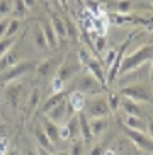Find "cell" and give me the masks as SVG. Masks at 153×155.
Listing matches in <instances>:
<instances>
[{"instance_id": "6da1fadb", "label": "cell", "mask_w": 153, "mask_h": 155, "mask_svg": "<svg viewBox=\"0 0 153 155\" xmlns=\"http://www.w3.org/2000/svg\"><path fill=\"white\" fill-rule=\"evenodd\" d=\"M150 60H153V45H145L141 48H138L135 53H131L129 56H124L121 68H119V75L135 72L136 68H140L141 65H145Z\"/></svg>"}, {"instance_id": "7a4b0ae2", "label": "cell", "mask_w": 153, "mask_h": 155, "mask_svg": "<svg viewBox=\"0 0 153 155\" xmlns=\"http://www.w3.org/2000/svg\"><path fill=\"white\" fill-rule=\"evenodd\" d=\"M83 113L89 119H95V118H109V106H107V97L104 94H95L90 96L85 102Z\"/></svg>"}, {"instance_id": "3957f363", "label": "cell", "mask_w": 153, "mask_h": 155, "mask_svg": "<svg viewBox=\"0 0 153 155\" xmlns=\"http://www.w3.org/2000/svg\"><path fill=\"white\" fill-rule=\"evenodd\" d=\"M36 65L32 60H22V61H19L17 65H14V67H10V68H7L5 72L0 73V84H4V85H7V84L10 82H15L19 77H22V75H26V73H29L31 70L36 68Z\"/></svg>"}, {"instance_id": "277c9868", "label": "cell", "mask_w": 153, "mask_h": 155, "mask_svg": "<svg viewBox=\"0 0 153 155\" xmlns=\"http://www.w3.org/2000/svg\"><path fill=\"white\" fill-rule=\"evenodd\" d=\"M138 36V31L136 32H133L129 38H128L126 41L122 43L119 48L116 50V56H114V61H112V65H111V68L106 72V80H107V87L111 85V84H114L116 82V77L119 75V68H121V63H122V60H124V56H126V48L131 45V41L135 39V38Z\"/></svg>"}, {"instance_id": "5b68a950", "label": "cell", "mask_w": 153, "mask_h": 155, "mask_svg": "<svg viewBox=\"0 0 153 155\" xmlns=\"http://www.w3.org/2000/svg\"><path fill=\"white\" fill-rule=\"evenodd\" d=\"M117 94L121 97H128V99L135 101V102H150L151 101V92L143 84H129V85L119 89Z\"/></svg>"}, {"instance_id": "8992f818", "label": "cell", "mask_w": 153, "mask_h": 155, "mask_svg": "<svg viewBox=\"0 0 153 155\" xmlns=\"http://www.w3.org/2000/svg\"><path fill=\"white\" fill-rule=\"evenodd\" d=\"M80 68H82V65L78 61V58L75 55H67L63 58V61H61V65L58 67V70H56V77L61 82H67L76 72H80Z\"/></svg>"}, {"instance_id": "52a82bcc", "label": "cell", "mask_w": 153, "mask_h": 155, "mask_svg": "<svg viewBox=\"0 0 153 155\" xmlns=\"http://www.w3.org/2000/svg\"><path fill=\"white\" fill-rule=\"evenodd\" d=\"M76 91L83 92V94H92V96H95V94H100V91H107V87H104L97 78L92 77V75L87 72L78 78V82H76Z\"/></svg>"}, {"instance_id": "ba28073f", "label": "cell", "mask_w": 153, "mask_h": 155, "mask_svg": "<svg viewBox=\"0 0 153 155\" xmlns=\"http://www.w3.org/2000/svg\"><path fill=\"white\" fill-rule=\"evenodd\" d=\"M122 131H124V135H126L138 148H141V150H145V152H151L153 153V140L146 135V133L129 130V128H126L124 124H122Z\"/></svg>"}, {"instance_id": "9c48e42d", "label": "cell", "mask_w": 153, "mask_h": 155, "mask_svg": "<svg viewBox=\"0 0 153 155\" xmlns=\"http://www.w3.org/2000/svg\"><path fill=\"white\" fill-rule=\"evenodd\" d=\"M48 116L46 118L50 119V121H53L54 124H63V121H67L68 118H70V114H73L72 111H70V107H68V102L67 99L63 101V102H60L58 106H54L51 111H48Z\"/></svg>"}, {"instance_id": "30bf717a", "label": "cell", "mask_w": 153, "mask_h": 155, "mask_svg": "<svg viewBox=\"0 0 153 155\" xmlns=\"http://www.w3.org/2000/svg\"><path fill=\"white\" fill-rule=\"evenodd\" d=\"M67 102L73 114L83 113V107H85V102H87V94H83L80 91H73L67 96Z\"/></svg>"}, {"instance_id": "8fae6325", "label": "cell", "mask_w": 153, "mask_h": 155, "mask_svg": "<svg viewBox=\"0 0 153 155\" xmlns=\"http://www.w3.org/2000/svg\"><path fill=\"white\" fill-rule=\"evenodd\" d=\"M85 68H87V72L92 75V77H95L97 80H99L100 84H102L104 87H107V80H106V70L102 68V63H100L97 58H92L87 61V65H85ZM109 89V87H107Z\"/></svg>"}, {"instance_id": "7c38bea8", "label": "cell", "mask_w": 153, "mask_h": 155, "mask_svg": "<svg viewBox=\"0 0 153 155\" xmlns=\"http://www.w3.org/2000/svg\"><path fill=\"white\" fill-rule=\"evenodd\" d=\"M21 94H22V85L19 82H10L5 87V97H7V102L12 106L14 109H17L19 101H21Z\"/></svg>"}, {"instance_id": "4fadbf2b", "label": "cell", "mask_w": 153, "mask_h": 155, "mask_svg": "<svg viewBox=\"0 0 153 155\" xmlns=\"http://www.w3.org/2000/svg\"><path fill=\"white\" fill-rule=\"evenodd\" d=\"M60 67V61L58 58H48L44 60V61H41V63L36 65V68H34V72H36L37 77H48V75H51L53 72H56Z\"/></svg>"}, {"instance_id": "5bb4252c", "label": "cell", "mask_w": 153, "mask_h": 155, "mask_svg": "<svg viewBox=\"0 0 153 155\" xmlns=\"http://www.w3.org/2000/svg\"><path fill=\"white\" fill-rule=\"evenodd\" d=\"M41 128L44 130L46 137L53 141V145H56V141H60V135H58L60 124H54L53 121H50L46 116H43V118H41Z\"/></svg>"}, {"instance_id": "9a60e30c", "label": "cell", "mask_w": 153, "mask_h": 155, "mask_svg": "<svg viewBox=\"0 0 153 155\" xmlns=\"http://www.w3.org/2000/svg\"><path fill=\"white\" fill-rule=\"evenodd\" d=\"M19 61H22V60H21V55L15 51V48H10V50L0 58V73L5 72V70L10 68V67H14V65H17Z\"/></svg>"}, {"instance_id": "2e32d148", "label": "cell", "mask_w": 153, "mask_h": 155, "mask_svg": "<svg viewBox=\"0 0 153 155\" xmlns=\"http://www.w3.org/2000/svg\"><path fill=\"white\" fill-rule=\"evenodd\" d=\"M119 109L124 111L126 116H138V118H141V114H143V109L138 106V102L128 99V97H121V106H119Z\"/></svg>"}, {"instance_id": "e0dca14e", "label": "cell", "mask_w": 153, "mask_h": 155, "mask_svg": "<svg viewBox=\"0 0 153 155\" xmlns=\"http://www.w3.org/2000/svg\"><path fill=\"white\" fill-rule=\"evenodd\" d=\"M50 22H51V28H53V31H54V34H56V38H58V43H60V41H63L65 38H67L65 19L51 12V21H50Z\"/></svg>"}, {"instance_id": "ac0fdd59", "label": "cell", "mask_w": 153, "mask_h": 155, "mask_svg": "<svg viewBox=\"0 0 153 155\" xmlns=\"http://www.w3.org/2000/svg\"><path fill=\"white\" fill-rule=\"evenodd\" d=\"M34 138H36L37 147H41V148H44V150H48V152H54L53 141L46 137L44 130H43L41 126H36V128H34Z\"/></svg>"}, {"instance_id": "d6986e66", "label": "cell", "mask_w": 153, "mask_h": 155, "mask_svg": "<svg viewBox=\"0 0 153 155\" xmlns=\"http://www.w3.org/2000/svg\"><path fill=\"white\" fill-rule=\"evenodd\" d=\"M68 96V91H61V92H56V94H51L48 99H46V102L43 104V114H46L48 111H51L54 107V106H58L60 102H63L65 99H67Z\"/></svg>"}, {"instance_id": "ffe728a7", "label": "cell", "mask_w": 153, "mask_h": 155, "mask_svg": "<svg viewBox=\"0 0 153 155\" xmlns=\"http://www.w3.org/2000/svg\"><path fill=\"white\" fill-rule=\"evenodd\" d=\"M90 123V131H92V138L100 137L102 133H106V130L109 128V121L107 118H95V119H89Z\"/></svg>"}, {"instance_id": "44dd1931", "label": "cell", "mask_w": 153, "mask_h": 155, "mask_svg": "<svg viewBox=\"0 0 153 155\" xmlns=\"http://www.w3.org/2000/svg\"><path fill=\"white\" fill-rule=\"evenodd\" d=\"M122 124L129 130H135V131H143L146 130V123H145L143 118H138V116H124L122 118Z\"/></svg>"}, {"instance_id": "7402d4cb", "label": "cell", "mask_w": 153, "mask_h": 155, "mask_svg": "<svg viewBox=\"0 0 153 155\" xmlns=\"http://www.w3.org/2000/svg\"><path fill=\"white\" fill-rule=\"evenodd\" d=\"M78 123H80V138L83 141H90L92 140V131H90V123H89V118L85 116V113H78Z\"/></svg>"}, {"instance_id": "603a6c76", "label": "cell", "mask_w": 153, "mask_h": 155, "mask_svg": "<svg viewBox=\"0 0 153 155\" xmlns=\"http://www.w3.org/2000/svg\"><path fill=\"white\" fill-rule=\"evenodd\" d=\"M39 24H41V29H43V34H44L46 45L50 48H56L58 46V38H56L53 28H51V22H39Z\"/></svg>"}, {"instance_id": "cb8c5ba5", "label": "cell", "mask_w": 153, "mask_h": 155, "mask_svg": "<svg viewBox=\"0 0 153 155\" xmlns=\"http://www.w3.org/2000/svg\"><path fill=\"white\" fill-rule=\"evenodd\" d=\"M32 43H34V46H36L37 50H44V48H48V45H46V39H44V34H43V29H41V24H34V28H32Z\"/></svg>"}, {"instance_id": "d4e9b609", "label": "cell", "mask_w": 153, "mask_h": 155, "mask_svg": "<svg viewBox=\"0 0 153 155\" xmlns=\"http://www.w3.org/2000/svg\"><path fill=\"white\" fill-rule=\"evenodd\" d=\"M67 128L68 131H70V137H72V140H78L80 138V123H78V116H70V118L67 119Z\"/></svg>"}, {"instance_id": "484cf974", "label": "cell", "mask_w": 153, "mask_h": 155, "mask_svg": "<svg viewBox=\"0 0 153 155\" xmlns=\"http://www.w3.org/2000/svg\"><path fill=\"white\" fill-rule=\"evenodd\" d=\"M39 101H41V91L39 89H32L31 94H29V99H27V114H32L36 111Z\"/></svg>"}, {"instance_id": "4316f807", "label": "cell", "mask_w": 153, "mask_h": 155, "mask_svg": "<svg viewBox=\"0 0 153 155\" xmlns=\"http://www.w3.org/2000/svg\"><path fill=\"white\" fill-rule=\"evenodd\" d=\"M83 9H85L90 15L97 17V15H100V12H102V5H100V0H83Z\"/></svg>"}, {"instance_id": "83f0119b", "label": "cell", "mask_w": 153, "mask_h": 155, "mask_svg": "<svg viewBox=\"0 0 153 155\" xmlns=\"http://www.w3.org/2000/svg\"><path fill=\"white\" fill-rule=\"evenodd\" d=\"M106 97H107V106L111 114H116L119 111V106H121V96L117 92H109Z\"/></svg>"}, {"instance_id": "f1b7e54d", "label": "cell", "mask_w": 153, "mask_h": 155, "mask_svg": "<svg viewBox=\"0 0 153 155\" xmlns=\"http://www.w3.org/2000/svg\"><path fill=\"white\" fill-rule=\"evenodd\" d=\"M65 28H67V38H70L73 41H76V39L80 38L78 28L75 26V22H73L72 19H65Z\"/></svg>"}, {"instance_id": "f546056e", "label": "cell", "mask_w": 153, "mask_h": 155, "mask_svg": "<svg viewBox=\"0 0 153 155\" xmlns=\"http://www.w3.org/2000/svg\"><path fill=\"white\" fill-rule=\"evenodd\" d=\"M15 43H17V36H14V38H2V39H0V58H2V56H4L10 48H14Z\"/></svg>"}, {"instance_id": "4dcf8cb0", "label": "cell", "mask_w": 153, "mask_h": 155, "mask_svg": "<svg viewBox=\"0 0 153 155\" xmlns=\"http://www.w3.org/2000/svg\"><path fill=\"white\" fill-rule=\"evenodd\" d=\"M12 12L17 15V17H24V15L29 12V9L26 7L24 0H12Z\"/></svg>"}, {"instance_id": "1f68e13d", "label": "cell", "mask_w": 153, "mask_h": 155, "mask_svg": "<svg viewBox=\"0 0 153 155\" xmlns=\"http://www.w3.org/2000/svg\"><path fill=\"white\" fill-rule=\"evenodd\" d=\"M19 29H21V21H17V19H10L4 38H14V36H17V31H19Z\"/></svg>"}, {"instance_id": "d6a6232c", "label": "cell", "mask_w": 153, "mask_h": 155, "mask_svg": "<svg viewBox=\"0 0 153 155\" xmlns=\"http://www.w3.org/2000/svg\"><path fill=\"white\" fill-rule=\"evenodd\" d=\"M92 46L95 48L97 53L107 51V39H106V36H95L94 39H92Z\"/></svg>"}, {"instance_id": "836d02e7", "label": "cell", "mask_w": 153, "mask_h": 155, "mask_svg": "<svg viewBox=\"0 0 153 155\" xmlns=\"http://www.w3.org/2000/svg\"><path fill=\"white\" fill-rule=\"evenodd\" d=\"M83 143H85V141L82 140V138L73 140V145H72V148H70L68 153L70 155H83V152H85V145H83Z\"/></svg>"}, {"instance_id": "e575fe53", "label": "cell", "mask_w": 153, "mask_h": 155, "mask_svg": "<svg viewBox=\"0 0 153 155\" xmlns=\"http://www.w3.org/2000/svg\"><path fill=\"white\" fill-rule=\"evenodd\" d=\"M12 12V0H0V17H5Z\"/></svg>"}, {"instance_id": "d590c367", "label": "cell", "mask_w": 153, "mask_h": 155, "mask_svg": "<svg viewBox=\"0 0 153 155\" xmlns=\"http://www.w3.org/2000/svg\"><path fill=\"white\" fill-rule=\"evenodd\" d=\"M114 56H116V50L106 51V58H104V61H102V68H106V72L111 68V65H112V61H114Z\"/></svg>"}, {"instance_id": "8d00e7d4", "label": "cell", "mask_w": 153, "mask_h": 155, "mask_svg": "<svg viewBox=\"0 0 153 155\" xmlns=\"http://www.w3.org/2000/svg\"><path fill=\"white\" fill-rule=\"evenodd\" d=\"M76 58H78V61H80L82 67H85L87 61H89V60L92 58V55L89 53V50H83V48H82V50L76 51Z\"/></svg>"}, {"instance_id": "74e56055", "label": "cell", "mask_w": 153, "mask_h": 155, "mask_svg": "<svg viewBox=\"0 0 153 155\" xmlns=\"http://www.w3.org/2000/svg\"><path fill=\"white\" fill-rule=\"evenodd\" d=\"M51 91H53V94L65 91V82H61L58 77H54L53 80H51Z\"/></svg>"}, {"instance_id": "f35d334b", "label": "cell", "mask_w": 153, "mask_h": 155, "mask_svg": "<svg viewBox=\"0 0 153 155\" xmlns=\"http://www.w3.org/2000/svg\"><path fill=\"white\" fill-rule=\"evenodd\" d=\"M135 24H136V26H145L146 29L153 31V19H141V17H135Z\"/></svg>"}, {"instance_id": "ab89813d", "label": "cell", "mask_w": 153, "mask_h": 155, "mask_svg": "<svg viewBox=\"0 0 153 155\" xmlns=\"http://www.w3.org/2000/svg\"><path fill=\"white\" fill-rule=\"evenodd\" d=\"M58 135H60V140H63V141H68V140H72V137H70V131H68V128L67 124H60V130H58Z\"/></svg>"}, {"instance_id": "60d3db41", "label": "cell", "mask_w": 153, "mask_h": 155, "mask_svg": "<svg viewBox=\"0 0 153 155\" xmlns=\"http://www.w3.org/2000/svg\"><path fill=\"white\" fill-rule=\"evenodd\" d=\"M7 26H9V19H2V21H0V39H2V38L5 36Z\"/></svg>"}, {"instance_id": "b9f144b4", "label": "cell", "mask_w": 153, "mask_h": 155, "mask_svg": "<svg viewBox=\"0 0 153 155\" xmlns=\"http://www.w3.org/2000/svg\"><path fill=\"white\" fill-rule=\"evenodd\" d=\"M89 155H104V150H102V145H95L92 150H90Z\"/></svg>"}, {"instance_id": "7bdbcfd3", "label": "cell", "mask_w": 153, "mask_h": 155, "mask_svg": "<svg viewBox=\"0 0 153 155\" xmlns=\"http://www.w3.org/2000/svg\"><path fill=\"white\" fill-rule=\"evenodd\" d=\"M36 153L37 155H54V152H48L44 148H41V147H36Z\"/></svg>"}, {"instance_id": "ee69618b", "label": "cell", "mask_w": 153, "mask_h": 155, "mask_svg": "<svg viewBox=\"0 0 153 155\" xmlns=\"http://www.w3.org/2000/svg\"><path fill=\"white\" fill-rule=\"evenodd\" d=\"M146 130H148V137L153 140V119H150L148 124H146Z\"/></svg>"}, {"instance_id": "f6af8a7d", "label": "cell", "mask_w": 153, "mask_h": 155, "mask_svg": "<svg viewBox=\"0 0 153 155\" xmlns=\"http://www.w3.org/2000/svg\"><path fill=\"white\" fill-rule=\"evenodd\" d=\"M7 130H9L7 126L0 124V140H2V138H7Z\"/></svg>"}, {"instance_id": "bcb514c9", "label": "cell", "mask_w": 153, "mask_h": 155, "mask_svg": "<svg viewBox=\"0 0 153 155\" xmlns=\"http://www.w3.org/2000/svg\"><path fill=\"white\" fill-rule=\"evenodd\" d=\"M21 155H37V153H36L34 150H32V148H24Z\"/></svg>"}, {"instance_id": "7dc6e473", "label": "cell", "mask_w": 153, "mask_h": 155, "mask_svg": "<svg viewBox=\"0 0 153 155\" xmlns=\"http://www.w3.org/2000/svg\"><path fill=\"white\" fill-rule=\"evenodd\" d=\"M5 155H21V152H19L17 148H10V150L5 152Z\"/></svg>"}, {"instance_id": "c3c4849f", "label": "cell", "mask_w": 153, "mask_h": 155, "mask_svg": "<svg viewBox=\"0 0 153 155\" xmlns=\"http://www.w3.org/2000/svg\"><path fill=\"white\" fill-rule=\"evenodd\" d=\"M24 4H26L27 9H32V7H34V4H36V0H24Z\"/></svg>"}, {"instance_id": "681fc988", "label": "cell", "mask_w": 153, "mask_h": 155, "mask_svg": "<svg viewBox=\"0 0 153 155\" xmlns=\"http://www.w3.org/2000/svg\"><path fill=\"white\" fill-rule=\"evenodd\" d=\"M104 155H117L116 150H112V148H107V150H104Z\"/></svg>"}, {"instance_id": "f907efd6", "label": "cell", "mask_w": 153, "mask_h": 155, "mask_svg": "<svg viewBox=\"0 0 153 155\" xmlns=\"http://www.w3.org/2000/svg\"><path fill=\"white\" fill-rule=\"evenodd\" d=\"M58 2H60V5H61V7H63L65 10L68 9V0H58Z\"/></svg>"}, {"instance_id": "816d5d0a", "label": "cell", "mask_w": 153, "mask_h": 155, "mask_svg": "<svg viewBox=\"0 0 153 155\" xmlns=\"http://www.w3.org/2000/svg\"><path fill=\"white\" fill-rule=\"evenodd\" d=\"M150 80H151V84H153V63H151V67H150Z\"/></svg>"}, {"instance_id": "f5cc1de1", "label": "cell", "mask_w": 153, "mask_h": 155, "mask_svg": "<svg viewBox=\"0 0 153 155\" xmlns=\"http://www.w3.org/2000/svg\"><path fill=\"white\" fill-rule=\"evenodd\" d=\"M54 155H70V153H68V152H56Z\"/></svg>"}]
</instances>
